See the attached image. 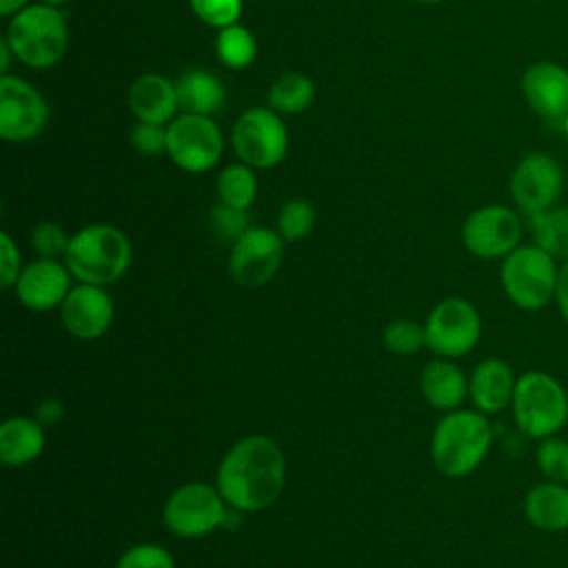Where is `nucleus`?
Instances as JSON below:
<instances>
[{
	"label": "nucleus",
	"instance_id": "nucleus-38",
	"mask_svg": "<svg viewBox=\"0 0 568 568\" xmlns=\"http://www.w3.org/2000/svg\"><path fill=\"white\" fill-rule=\"evenodd\" d=\"M555 306H557V313H559L561 322L568 326V260L559 264V280H557Z\"/></svg>",
	"mask_w": 568,
	"mask_h": 568
},
{
	"label": "nucleus",
	"instance_id": "nucleus-36",
	"mask_svg": "<svg viewBox=\"0 0 568 568\" xmlns=\"http://www.w3.org/2000/svg\"><path fill=\"white\" fill-rule=\"evenodd\" d=\"M22 271L20 251L7 231L0 233V284L2 288L16 286Z\"/></svg>",
	"mask_w": 568,
	"mask_h": 568
},
{
	"label": "nucleus",
	"instance_id": "nucleus-8",
	"mask_svg": "<svg viewBox=\"0 0 568 568\" xmlns=\"http://www.w3.org/2000/svg\"><path fill=\"white\" fill-rule=\"evenodd\" d=\"M231 146L240 162L253 169H273L286 158L288 131L271 106H251L233 122Z\"/></svg>",
	"mask_w": 568,
	"mask_h": 568
},
{
	"label": "nucleus",
	"instance_id": "nucleus-18",
	"mask_svg": "<svg viewBox=\"0 0 568 568\" xmlns=\"http://www.w3.org/2000/svg\"><path fill=\"white\" fill-rule=\"evenodd\" d=\"M517 375L501 357H484L468 375V399L475 410L497 415L510 408Z\"/></svg>",
	"mask_w": 568,
	"mask_h": 568
},
{
	"label": "nucleus",
	"instance_id": "nucleus-33",
	"mask_svg": "<svg viewBox=\"0 0 568 568\" xmlns=\"http://www.w3.org/2000/svg\"><path fill=\"white\" fill-rule=\"evenodd\" d=\"M29 242L40 257L58 260V257H64L71 235L58 222H40L33 226Z\"/></svg>",
	"mask_w": 568,
	"mask_h": 568
},
{
	"label": "nucleus",
	"instance_id": "nucleus-31",
	"mask_svg": "<svg viewBox=\"0 0 568 568\" xmlns=\"http://www.w3.org/2000/svg\"><path fill=\"white\" fill-rule=\"evenodd\" d=\"M209 226L211 233L226 244H233L235 240H240L246 231H248V213L246 209H237V206H229L224 202H217L211 213H209Z\"/></svg>",
	"mask_w": 568,
	"mask_h": 568
},
{
	"label": "nucleus",
	"instance_id": "nucleus-37",
	"mask_svg": "<svg viewBox=\"0 0 568 568\" xmlns=\"http://www.w3.org/2000/svg\"><path fill=\"white\" fill-rule=\"evenodd\" d=\"M62 417H64V404L60 399H55V397H47V399H42L36 406V419L42 426L58 424V422H62Z\"/></svg>",
	"mask_w": 568,
	"mask_h": 568
},
{
	"label": "nucleus",
	"instance_id": "nucleus-44",
	"mask_svg": "<svg viewBox=\"0 0 568 568\" xmlns=\"http://www.w3.org/2000/svg\"><path fill=\"white\" fill-rule=\"evenodd\" d=\"M566 189H568V173H566Z\"/></svg>",
	"mask_w": 568,
	"mask_h": 568
},
{
	"label": "nucleus",
	"instance_id": "nucleus-32",
	"mask_svg": "<svg viewBox=\"0 0 568 568\" xmlns=\"http://www.w3.org/2000/svg\"><path fill=\"white\" fill-rule=\"evenodd\" d=\"M193 16L211 29H224L240 22L242 0H189Z\"/></svg>",
	"mask_w": 568,
	"mask_h": 568
},
{
	"label": "nucleus",
	"instance_id": "nucleus-24",
	"mask_svg": "<svg viewBox=\"0 0 568 568\" xmlns=\"http://www.w3.org/2000/svg\"><path fill=\"white\" fill-rule=\"evenodd\" d=\"M532 242L548 251L559 264L568 260V206H550L541 213L528 215Z\"/></svg>",
	"mask_w": 568,
	"mask_h": 568
},
{
	"label": "nucleus",
	"instance_id": "nucleus-35",
	"mask_svg": "<svg viewBox=\"0 0 568 568\" xmlns=\"http://www.w3.org/2000/svg\"><path fill=\"white\" fill-rule=\"evenodd\" d=\"M131 144L138 153L149 158L166 153V124L135 122L131 129Z\"/></svg>",
	"mask_w": 568,
	"mask_h": 568
},
{
	"label": "nucleus",
	"instance_id": "nucleus-9",
	"mask_svg": "<svg viewBox=\"0 0 568 568\" xmlns=\"http://www.w3.org/2000/svg\"><path fill=\"white\" fill-rule=\"evenodd\" d=\"M426 346L437 357L459 359L475 351L481 339V315L466 297H446L437 302L426 322Z\"/></svg>",
	"mask_w": 568,
	"mask_h": 568
},
{
	"label": "nucleus",
	"instance_id": "nucleus-10",
	"mask_svg": "<svg viewBox=\"0 0 568 568\" xmlns=\"http://www.w3.org/2000/svg\"><path fill=\"white\" fill-rule=\"evenodd\" d=\"M224 153V135L211 115L178 113L166 124V155L186 173L211 171Z\"/></svg>",
	"mask_w": 568,
	"mask_h": 568
},
{
	"label": "nucleus",
	"instance_id": "nucleus-5",
	"mask_svg": "<svg viewBox=\"0 0 568 568\" xmlns=\"http://www.w3.org/2000/svg\"><path fill=\"white\" fill-rule=\"evenodd\" d=\"M510 413L517 430L532 442L559 435L568 424V390L548 371H524L517 375Z\"/></svg>",
	"mask_w": 568,
	"mask_h": 568
},
{
	"label": "nucleus",
	"instance_id": "nucleus-42",
	"mask_svg": "<svg viewBox=\"0 0 568 568\" xmlns=\"http://www.w3.org/2000/svg\"><path fill=\"white\" fill-rule=\"evenodd\" d=\"M561 129H564V135H566V140H568V115L561 120Z\"/></svg>",
	"mask_w": 568,
	"mask_h": 568
},
{
	"label": "nucleus",
	"instance_id": "nucleus-25",
	"mask_svg": "<svg viewBox=\"0 0 568 568\" xmlns=\"http://www.w3.org/2000/svg\"><path fill=\"white\" fill-rule=\"evenodd\" d=\"M315 100V84L297 71L282 73L268 89V106L280 115H297Z\"/></svg>",
	"mask_w": 568,
	"mask_h": 568
},
{
	"label": "nucleus",
	"instance_id": "nucleus-41",
	"mask_svg": "<svg viewBox=\"0 0 568 568\" xmlns=\"http://www.w3.org/2000/svg\"><path fill=\"white\" fill-rule=\"evenodd\" d=\"M44 4H51V7H64L69 0H40Z\"/></svg>",
	"mask_w": 568,
	"mask_h": 568
},
{
	"label": "nucleus",
	"instance_id": "nucleus-30",
	"mask_svg": "<svg viewBox=\"0 0 568 568\" xmlns=\"http://www.w3.org/2000/svg\"><path fill=\"white\" fill-rule=\"evenodd\" d=\"M382 339L390 353L413 355L426 346L424 324H417L413 320H393L384 326Z\"/></svg>",
	"mask_w": 568,
	"mask_h": 568
},
{
	"label": "nucleus",
	"instance_id": "nucleus-14",
	"mask_svg": "<svg viewBox=\"0 0 568 568\" xmlns=\"http://www.w3.org/2000/svg\"><path fill=\"white\" fill-rule=\"evenodd\" d=\"M284 237L277 229L248 226V231L231 244L229 275L240 286H262L282 266Z\"/></svg>",
	"mask_w": 568,
	"mask_h": 568
},
{
	"label": "nucleus",
	"instance_id": "nucleus-28",
	"mask_svg": "<svg viewBox=\"0 0 568 568\" xmlns=\"http://www.w3.org/2000/svg\"><path fill=\"white\" fill-rule=\"evenodd\" d=\"M535 466L544 479L568 484V439L552 435L537 442Z\"/></svg>",
	"mask_w": 568,
	"mask_h": 568
},
{
	"label": "nucleus",
	"instance_id": "nucleus-15",
	"mask_svg": "<svg viewBox=\"0 0 568 568\" xmlns=\"http://www.w3.org/2000/svg\"><path fill=\"white\" fill-rule=\"evenodd\" d=\"M113 300L104 286L78 284L60 306V320L67 333L78 339H98L113 324Z\"/></svg>",
	"mask_w": 568,
	"mask_h": 568
},
{
	"label": "nucleus",
	"instance_id": "nucleus-6",
	"mask_svg": "<svg viewBox=\"0 0 568 568\" xmlns=\"http://www.w3.org/2000/svg\"><path fill=\"white\" fill-rule=\"evenodd\" d=\"M559 262L535 242H521L499 262V286L508 302L526 313L555 304Z\"/></svg>",
	"mask_w": 568,
	"mask_h": 568
},
{
	"label": "nucleus",
	"instance_id": "nucleus-22",
	"mask_svg": "<svg viewBox=\"0 0 568 568\" xmlns=\"http://www.w3.org/2000/svg\"><path fill=\"white\" fill-rule=\"evenodd\" d=\"M47 444L44 426L31 417H9L0 424V462L4 466H27L36 462Z\"/></svg>",
	"mask_w": 568,
	"mask_h": 568
},
{
	"label": "nucleus",
	"instance_id": "nucleus-2",
	"mask_svg": "<svg viewBox=\"0 0 568 568\" xmlns=\"http://www.w3.org/2000/svg\"><path fill=\"white\" fill-rule=\"evenodd\" d=\"M495 433L488 415L475 408H455L439 417L430 435L433 466L450 479L475 473L490 453Z\"/></svg>",
	"mask_w": 568,
	"mask_h": 568
},
{
	"label": "nucleus",
	"instance_id": "nucleus-19",
	"mask_svg": "<svg viewBox=\"0 0 568 568\" xmlns=\"http://www.w3.org/2000/svg\"><path fill=\"white\" fill-rule=\"evenodd\" d=\"M126 104L138 122L169 124L180 113L175 80L160 73H142L131 82Z\"/></svg>",
	"mask_w": 568,
	"mask_h": 568
},
{
	"label": "nucleus",
	"instance_id": "nucleus-43",
	"mask_svg": "<svg viewBox=\"0 0 568 568\" xmlns=\"http://www.w3.org/2000/svg\"><path fill=\"white\" fill-rule=\"evenodd\" d=\"M415 2H422V4H439L444 0H415Z\"/></svg>",
	"mask_w": 568,
	"mask_h": 568
},
{
	"label": "nucleus",
	"instance_id": "nucleus-23",
	"mask_svg": "<svg viewBox=\"0 0 568 568\" xmlns=\"http://www.w3.org/2000/svg\"><path fill=\"white\" fill-rule=\"evenodd\" d=\"M180 113L215 115L226 102L224 84L206 69H186L175 80Z\"/></svg>",
	"mask_w": 568,
	"mask_h": 568
},
{
	"label": "nucleus",
	"instance_id": "nucleus-17",
	"mask_svg": "<svg viewBox=\"0 0 568 568\" xmlns=\"http://www.w3.org/2000/svg\"><path fill=\"white\" fill-rule=\"evenodd\" d=\"M521 95L532 113L561 122L568 115V69L552 60H537L521 75Z\"/></svg>",
	"mask_w": 568,
	"mask_h": 568
},
{
	"label": "nucleus",
	"instance_id": "nucleus-39",
	"mask_svg": "<svg viewBox=\"0 0 568 568\" xmlns=\"http://www.w3.org/2000/svg\"><path fill=\"white\" fill-rule=\"evenodd\" d=\"M24 7H29V0H0V16L11 18L18 11H22Z\"/></svg>",
	"mask_w": 568,
	"mask_h": 568
},
{
	"label": "nucleus",
	"instance_id": "nucleus-12",
	"mask_svg": "<svg viewBox=\"0 0 568 568\" xmlns=\"http://www.w3.org/2000/svg\"><path fill=\"white\" fill-rule=\"evenodd\" d=\"M566 186V173L559 160L548 151L526 153L510 173V197L515 206L535 215L555 206Z\"/></svg>",
	"mask_w": 568,
	"mask_h": 568
},
{
	"label": "nucleus",
	"instance_id": "nucleus-26",
	"mask_svg": "<svg viewBox=\"0 0 568 568\" xmlns=\"http://www.w3.org/2000/svg\"><path fill=\"white\" fill-rule=\"evenodd\" d=\"M213 47L217 60L231 71H242L251 67L257 55V40L253 31L240 22L217 29Z\"/></svg>",
	"mask_w": 568,
	"mask_h": 568
},
{
	"label": "nucleus",
	"instance_id": "nucleus-20",
	"mask_svg": "<svg viewBox=\"0 0 568 568\" xmlns=\"http://www.w3.org/2000/svg\"><path fill=\"white\" fill-rule=\"evenodd\" d=\"M419 390L433 408L448 413L468 399V375L455 359L435 357L419 373Z\"/></svg>",
	"mask_w": 568,
	"mask_h": 568
},
{
	"label": "nucleus",
	"instance_id": "nucleus-1",
	"mask_svg": "<svg viewBox=\"0 0 568 568\" xmlns=\"http://www.w3.org/2000/svg\"><path fill=\"white\" fill-rule=\"evenodd\" d=\"M286 481V459L275 439L248 435L220 459L215 486L229 508L260 513L277 501Z\"/></svg>",
	"mask_w": 568,
	"mask_h": 568
},
{
	"label": "nucleus",
	"instance_id": "nucleus-21",
	"mask_svg": "<svg viewBox=\"0 0 568 568\" xmlns=\"http://www.w3.org/2000/svg\"><path fill=\"white\" fill-rule=\"evenodd\" d=\"M521 508L528 524L541 532L568 530V484L537 481L524 495Z\"/></svg>",
	"mask_w": 568,
	"mask_h": 568
},
{
	"label": "nucleus",
	"instance_id": "nucleus-27",
	"mask_svg": "<svg viewBox=\"0 0 568 568\" xmlns=\"http://www.w3.org/2000/svg\"><path fill=\"white\" fill-rule=\"evenodd\" d=\"M215 191L220 202L237 209H246L255 202L257 197V178L255 169L244 164V162H233L226 164L217 180H215Z\"/></svg>",
	"mask_w": 568,
	"mask_h": 568
},
{
	"label": "nucleus",
	"instance_id": "nucleus-29",
	"mask_svg": "<svg viewBox=\"0 0 568 568\" xmlns=\"http://www.w3.org/2000/svg\"><path fill=\"white\" fill-rule=\"evenodd\" d=\"M315 226V209L304 197H293L282 204L277 213V233L284 237V242H297L304 240Z\"/></svg>",
	"mask_w": 568,
	"mask_h": 568
},
{
	"label": "nucleus",
	"instance_id": "nucleus-4",
	"mask_svg": "<svg viewBox=\"0 0 568 568\" xmlns=\"http://www.w3.org/2000/svg\"><path fill=\"white\" fill-rule=\"evenodd\" d=\"M133 246L124 231L113 224H87L71 235L64 253L73 280L106 286L118 282L131 266Z\"/></svg>",
	"mask_w": 568,
	"mask_h": 568
},
{
	"label": "nucleus",
	"instance_id": "nucleus-13",
	"mask_svg": "<svg viewBox=\"0 0 568 568\" xmlns=\"http://www.w3.org/2000/svg\"><path fill=\"white\" fill-rule=\"evenodd\" d=\"M49 124L44 95L24 78L0 75V138L22 144L36 140Z\"/></svg>",
	"mask_w": 568,
	"mask_h": 568
},
{
	"label": "nucleus",
	"instance_id": "nucleus-11",
	"mask_svg": "<svg viewBox=\"0 0 568 568\" xmlns=\"http://www.w3.org/2000/svg\"><path fill=\"white\" fill-rule=\"evenodd\" d=\"M521 215L506 204H484L470 211L462 224L464 248L486 262H501L521 244Z\"/></svg>",
	"mask_w": 568,
	"mask_h": 568
},
{
	"label": "nucleus",
	"instance_id": "nucleus-16",
	"mask_svg": "<svg viewBox=\"0 0 568 568\" xmlns=\"http://www.w3.org/2000/svg\"><path fill=\"white\" fill-rule=\"evenodd\" d=\"M71 271L60 260L38 257L22 266L16 282V297L29 311L44 313L55 306H62L71 286Z\"/></svg>",
	"mask_w": 568,
	"mask_h": 568
},
{
	"label": "nucleus",
	"instance_id": "nucleus-34",
	"mask_svg": "<svg viewBox=\"0 0 568 568\" xmlns=\"http://www.w3.org/2000/svg\"><path fill=\"white\" fill-rule=\"evenodd\" d=\"M115 568H175V559L164 546L135 544L118 557Z\"/></svg>",
	"mask_w": 568,
	"mask_h": 568
},
{
	"label": "nucleus",
	"instance_id": "nucleus-40",
	"mask_svg": "<svg viewBox=\"0 0 568 568\" xmlns=\"http://www.w3.org/2000/svg\"><path fill=\"white\" fill-rule=\"evenodd\" d=\"M11 58L16 60V55H13L11 47H9V44H7V40L2 38V40H0V73H2V75H7V73H9Z\"/></svg>",
	"mask_w": 568,
	"mask_h": 568
},
{
	"label": "nucleus",
	"instance_id": "nucleus-3",
	"mask_svg": "<svg viewBox=\"0 0 568 568\" xmlns=\"http://www.w3.org/2000/svg\"><path fill=\"white\" fill-rule=\"evenodd\" d=\"M16 60L29 69L55 67L69 47V20L60 7L36 2L9 18L2 36Z\"/></svg>",
	"mask_w": 568,
	"mask_h": 568
},
{
	"label": "nucleus",
	"instance_id": "nucleus-7",
	"mask_svg": "<svg viewBox=\"0 0 568 568\" xmlns=\"http://www.w3.org/2000/svg\"><path fill=\"white\" fill-rule=\"evenodd\" d=\"M229 519V504L217 486L206 481H189L178 486L162 506L166 530L182 539L211 535Z\"/></svg>",
	"mask_w": 568,
	"mask_h": 568
}]
</instances>
